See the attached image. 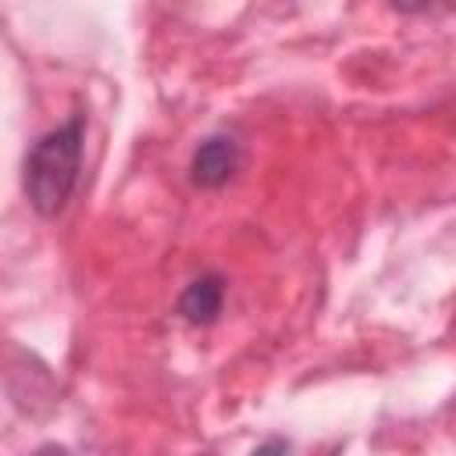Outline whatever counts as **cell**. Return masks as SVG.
<instances>
[{
	"instance_id": "cell-1",
	"label": "cell",
	"mask_w": 456,
	"mask_h": 456,
	"mask_svg": "<svg viewBox=\"0 0 456 456\" xmlns=\"http://www.w3.org/2000/svg\"><path fill=\"white\" fill-rule=\"evenodd\" d=\"M86 118L71 114L57 128L43 132L25 153V200L39 217H57L75 196L82 175Z\"/></svg>"
},
{
	"instance_id": "cell-2",
	"label": "cell",
	"mask_w": 456,
	"mask_h": 456,
	"mask_svg": "<svg viewBox=\"0 0 456 456\" xmlns=\"http://www.w3.org/2000/svg\"><path fill=\"white\" fill-rule=\"evenodd\" d=\"M239 160H242V146L232 132H214L207 135L196 150H192V160H189V182L196 189H221L232 182V175L239 171Z\"/></svg>"
},
{
	"instance_id": "cell-4",
	"label": "cell",
	"mask_w": 456,
	"mask_h": 456,
	"mask_svg": "<svg viewBox=\"0 0 456 456\" xmlns=\"http://www.w3.org/2000/svg\"><path fill=\"white\" fill-rule=\"evenodd\" d=\"M253 456H289V442L285 438H267L264 445L253 449Z\"/></svg>"
},
{
	"instance_id": "cell-5",
	"label": "cell",
	"mask_w": 456,
	"mask_h": 456,
	"mask_svg": "<svg viewBox=\"0 0 456 456\" xmlns=\"http://www.w3.org/2000/svg\"><path fill=\"white\" fill-rule=\"evenodd\" d=\"M32 456H75V452L64 449V445H43V449H36Z\"/></svg>"
},
{
	"instance_id": "cell-3",
	"label": "cell",
	"mask_w": 456,
	"mask_h": 456,
	"mask_svg": "<svg viewBox=\"0 0 456 456\" xmlns=\"http://www.w3.org/2000/svg\"><path fill=\"white\" fill-rule=\"evenodd\" d=\"M224 278L217 271H207L200 278H192L182 296H178V314L189 321V324H214L221 317V306H224Z\"/></svg>"
}]
</instances>
